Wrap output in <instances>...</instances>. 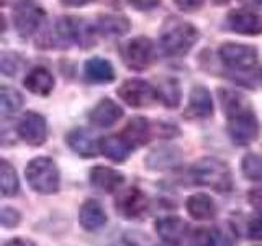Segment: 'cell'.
<instances>
[{"label":"cell","instance_id":"cell-31","mask_svg":"<svg viewBox=\"0 0 262 246\" xmlns=\"http://www.w3.org/2000/svg\"><path fill=\"white\" fill-rule=\"evenodd\" d=\"M0 66H2L4 76L12 77L13 74L16 72V69H18L20 59H18V56L13 54V53H4L2 54V63H0Z\"/></svg>","mask_w":262,"mask_h":246},{"label":"cell","instance_id":"cell-7","mask_svg":"<svg viewBox=\"0 0 262 246\" xmlns=\"http://www.w3.org/2000/svg\"><path fill=\"white\" fill-rule=\"evenodd\" d=\"M118 97L123 102L135 109H143L149 107L158 98V89H154L151 84L141 79H129L125 80L117 90Z\"/></svg>","mask_w":262,"mask_h":246},{"label":"cell","instance_id":"cell-25","mask_svg":"<svg viewBox=\"0 0 262 246\" xmlns=\"http://www.w3.org/2000/svg\"><path fill=\"white\" fill-rule=\"evenodd\" d=\"M158 97L167 109H176L180 104V86L176 79H162L158 86Z\"/></svg>","mask_w":262,"mask_h":246},{"label":"cell","instance_id":"cell-17","mask_svg":"<svg viewBox=\"0 0 262 246\" xmlns=\"http://www.w3.org/2000/svg\"><path fill=\"white\" fill-rule=\"evenodd\" d=\"M185 207H187L188 215L195 220H200V221L213 220L216 217V212H218L215 200L207 194L190 195L185 202Z\"/></svg>","mask_w":262,"mask_h":246},{"label":"cell","instance_id":"cell-14","mask_svg":"<svg viewBox=\"0 0 262 246\" xmlns=\"http://www.w3.org/2000/svg\"><path fill=\"white\" fill-rule=\"evenodd\" d=\"M187 117L190 118H210L213 115V102L208 89L203 86H195L188 97Z\"/></svg>","mask_w":262,"mask_h":246},{"label":"cell","instance_id":"cell-32","mask_svg":"<svg viewBox=\"0 0 262 246\" xmlns=\"http://www.w3.org/2000/svg\"><path fill=\"white\" fill-rule=\"evenodd\" d=\"M20 213L18 210H15L12 207H8V205H5V207L2 209V225L5 228H13L20 223Z\"/></svg>","mask_w":262,"mask_h":246},{"label":"cell","instance_id":"cell-12","mask_svg":"<svg viewBox=\"0 0 262 246\" xmlns=\"http://www.w3.org/2000/svg\"><path fill=\"white\" fill-rule=\"evenodd\" d=\"M154 228L164 243H167L170 246H177L184 241L188 225L179 217H164L156 221Z\"/></svg>","mask_w":262,"mask_h":246},{"label":"cell","instance_id":"cell-19","mask_svg":"<svg viewBox=\"0 0 262 246\" xmlns=\"http://www.w3.org/2000/svg\"><path fill=\"white\" fill-rule=\"evenodd\" d=\"M95 31L106 38H117L126 35L131 28V23L123 15H100L95 23Z\"/></svg>","mask_w":262,"mask_h":246},{"label":"cell","instance_id":"cell-16","mask_svg":"<svg viewBox=\"0 0 262 246\" xmlns=\"http://www.w3.org/2000/svg\"><path fill=\"white\" fill-rule=\"evenodd\" d=\"M66 141H68L69 148L77 153L82 158H94L97 156V141L92 136V133L84 128H76L71 130L68 136H66Z\"/></svg>","mask_w":262,"mask_h":246},{"label":"cell","instance_id":"cell-21","mask_svg":"<svg viewBox=\"0 0 262 246\" xmlns=\"http://www.w3.org/2000/svg\"><path fill=\"white\" fill-rule=\"evenodd\" d=\"M79 221H80V225L84 227L85 230H89V232H94V230H98V228L105 227V223H106V213H105L102 205L98 203L97 200H87L80 207Z\"/></svg>","mask_w":262,"mask_h":246},{"label":"cell","instance_id":"cell-10","mask_svg":"<svg viewBox=\"0 0 262 246\" xmlns=\"http://www.w3.org/2000/svg\"><path fill=\"white\" fill-rule=\"evenodd\" d=\"M18 135L25 143L31 146H39L46 141L48 127L43 115L36 112H27L18 121Z\"/></svg>","mask_w":262,"mask_h":246},{"label":"cell","instance_id":"cell-22","mask_svg":"<svg viewBox=\"0 0 262 246\" xmlns=\"http://www.w3.org/2000/svg\"><path fill=\"white\" fill-rule=\"evenodd\" d=\"M85 76L89 80L97 82V84H108L115 79V69L110 61L103 57H92L85 63Z\"/></svg>","mask_w":262,"mask_h":246},{"label":"cell","instance_id":"cell-27","mask_svg":"<svg viewBox=\"0 0 262 246\" xmlns=\"http://www.w3.org/2000/svg\"><path fill=\"white\" fill-rule=\"evenodd\" d=\"M0 94H2V98H0L2 102H0V105H2L4 117H10V115H13L23 105V97L18 90L4 86L2 90H0Z\"/></svg>","mask_w":262,"mask_h":246},{"label":"cell","instance_id":"cell-30","mask_svg":"<svg viewBox=\"0 0 262 246\" xmlns=\"http://www.w3.org/2000/svg\"><path fill=\"white\" fill-rule=\"evenodd\" d=\"M215 240H216V246H234L237 241L236 230L233 228L231 223H223L216 228Z\"/></svg>","mask_w":262,"mask_h":246},{"label":"cell","instance_id":"cell-33","mask_svg":"<svg viewBox=\"0 0 262 246\" xmlns=\"http://www.w3.org/2000/svg\"><path fill=\"white\" fill-rule=\"evenodd\" d=\"M174 2L182 12L192 13V12L200 10L205 4V0H174Z\"/></svg>","mask_w":262,"mask_h":246},{"label":"cell","instance_id":"cell-5","mask_svg":"<svg viewBox=\"0 0 262 246\" xmlns=\"http://www.w3.org/2000/svg\"><path fill=\"white\" fill-rule=\"evenodd\" d=\"M45 8L36 0H18L13 7V25L21 38L35 33L45 20Z\"/></svg>","mask_w":262,"mask_h":246},{"label":"cell","instance_id":"cell-18","mask_svg":"<svg viewBox=\"0 0 262 246\" xmlns=\"http://www.w3.org/2000/svg\"><path fill=\"white\" fill-rule=\"evenodd\" d=\"M23 86L35 95H49L54 89V77L46 68H33L27 77L23 79Z\"/></svg>","mask_w":262,"mask_h":246},{"label":"cell","instance_id":"cell-24","mask_svg":"<svg viewBox=\"0 0 262 246\" xmlns=\"http://www.w3.org/2000/svg\"><path fill=\"white\" fill-rule=\"evenodd\" d=\"M180 159V153L176 148H159L146 158V164L149 169H167L176 166Z\"/></svg>","mask_w":262,"mask_h":246},{"label":"cell","instance_id":"cell-8","mask_svg":"<svg viewBox=\"0 0 262 246\" xmlns=\"http://www.w3.org/2000/svg\"><path fill=\"white\" fill-rule=\"evenodd\" d=\"M123 59L133 71H144L152 64L154 43L147 36H136L123 48Z\"/></svg>","mask_w":262,"mask_h":246},{"label":"cell","instance_id":"cell-37","mask_svg":"<svg viewBox=\"0 0 262 246\" xmlns=\"http://www.w3.org/2000/svg\"><path fill=\"white\" fill-rule=\"evenodd\" d=\"M4 246H36V244L30 240H25V238H13V240H8Z\"/></svg>","mask_w":262,"mask_h":246},{"label":"cell","instance_id":"cell-6","mask_svg":"<svg viewBox=\"0 0 262 246\" xmlns=\"http://www.w3.org/2000/svg\"><path fill=\"white\" fill-rule=\"evenodd\" d=\"M218 56L225 66H228V68H231V69H236V71H248V69L254 68L257 63L256 46L233 43V41L220 45Z\"/></svg>","mask_w":262,"mask_h":246},{"label":"cell","instance_id":"cell-15","mask_svg":"<svg viewBox=\"0 0 262 246\" xmlns=\"http://www.w3.org/2000/svg\"><path fill=\"white\" fill-rule=\"evenodd\" d=\"M90 184L95 186L97 189H100L103 192H115L118 191V187L123 184V177L121 172L115 171L112 168H106V166H94L90 169Z\"/></svg>","mask_w":262,"mask_h":246},{"label":"cell","instance_id":"cell-13","mask_svg":"<svg viewBox=\"0 0 262 246\" xmlns=\"http://www.w3.org/2000/svg\"><path fill=\"white\" fill-rule=\"evenodd\" d=\"M121 117L123 109L117 102H113L112 98H102L89 113V120L92 121V125L100 128L115 125Z\"/></svg>","mask_w":262,"mask_h":246},{"label":"cell","instance_id":"cell-34","mask_svg":"<svg viewBox=\"0 0 262 246\" xmlns=\"http://www.w3.org/2000/svg\"><path fill=\"white\" fill-rule=\"evenodd\" d=\"M248 236L254 241H262V217L254 218L248 227Z\"/></svg>","mask_w":262,"mask_h":246},{"label":"cell","instance_id":"cell-20","mask_svg":"<svg viewBox=\"0 0 262 246\" xmlns=\"http://www.w3.org/2000/svg\"><path fill=\"white\" fill-rule=\"evenodd\" d=\"M123 139L131 146L138 148L143 146L151 139V125L149 121L143 117H135L128 121V125L123 130Z\"/></svg>","mask_w":262,"mask_h":246},{"label":"cell","instance_id":"cell-39","mask_svg":"<svg viewBox=\"0 0 262 246\" xmlns=\"http://www.w3.org/2000/svg\"><path fill=\"white\" fill-rule=\"evenodd\" d=\"M241 2L251 8H262V0H241Z\"/></svg>","mask_w":262,"mask_h":246},{"label":"cell","instance_id":"cell-23","mask_svg":"<svg viewBox=\"0 0 262 246\" xmlns=\"http://www.w3.org/2000/svg\"><path fill=\"white\" fill-rule=\"evenodd\" d=\"M100 151L113 162H123L128 159L131 146L123 139V136H106L100 139Z\"/></svg>","mask_w":262,"mask_h":246},{"label":"cell","instance_id":"cell-9","mask_svg":"<svg viewBox=\"0 0 262 246\" xmlns=\"http://www.w3.org/2000/svg\"><path fill=\"white\" fill-rule=\"evenodd\" d=\"M115 209L125 218L138 220L147 210V197L138 187H128L115 199Z\"/></svg>","mask_w":262,"mask_h":246},{"label":"cell","instance_id":"cell-11","mask_svg":"<svg viewBox=\"0 0 262 246\" xmlns=\"http://www.w3.org/2000/svg\"><path fill=\"white\" fill-rule=\"evenodd\" d=\"M226 23L231 31L239 35L256 36L262 33V16L249 10H231L226 16Z\"/></svg>","mask_w":262,"mask_h":246},{"label":"cell","instance_id":"cell-38","mask_svg":"<svg viewBox=\"0 0 262 246\" xmlns=\"http://www.w3.org/2000/svg\"><path fill=\"white\" fill-rule=\"evenodd\" d=\"M61 2L68 7H82V5H87L89 2H92V0H61Z\"/></svg>","mask_w":262,"mask_h":246},{"label":"cell","instance_id":"cell-4","mask_svg":"<svg viewBox=\"0 0 262 246\" xmlns=\"http://www.w3.org/2000/svg\"><path fill=\"white\" fill-rule=\"evenodd\" d=\"M228 135L236 145L246 146L256 141L259 135L257 117L248 105L239 107L237 110L228 113Z\"/></svg>","mask_w":262,"mask_h":246},{"label":"cell","instance_id":"cell-41","mask_svg":"<svg viewBox=\"0 0 262 246\" xmlns=\"http://www.w3.org/2000/svg\"><path fill=\"white\" fill-rule=\"evenodd\" d=\"M260 82H262V71H260Z\"/></svg>","mask_w":262,"mask_h":246},{"label":"cell","instance_id":"cell-28","mask_svg":"<svg viewBox=\"0 0 262 246\" xmlns=\"http://www.w3.org/2000/svg\"><path fill=\"white\" fill-rule=\"evenodd\" d=\"M243 176L249 180H262V156L256 153L246 154L241 161Z\"/></svg>","mask_w":262,"mask_h":246},{"label":"cell","instance_id":"cell-1","mask_svg":"<svg viewBox=\"0 0 262 246\" xmlns=\"http://www.w3.org/2000/svg\"><path fill=\"white\" fill-rule=\"evenodd\" d=\"M200 33L190 22H185L179 16H169L161 28V48L164 53L172 57H182L196 45Z\"/></svg>","mask_w":262,"mask_h":246},{"label":"cell","instance_id":"cell-40","mask_svg":"<svg viewBox=\"0 0 262 246\" xmlns=\"http://www.w3.org/2000/svg\"><path fill=\"white\" fill-rule=\"evenodd\" d=\"M229 2V0H213V4H216V5H226Z\"/></svg>","mask_w":262,"mask_h":246},{"label":"cell","instance_id":"cell-2","mask_svg":"<svg viewBox=\"0 0 262 246\" xmlns=\"http://www.w3.org/2000/svg\"><path fill=\"white\" fill-rule=\"evenodd\" d=\"M192 177L196 184L207 186L216 192H229L233 189V176L228 164L216 158H202L192 168Z\"/></svg>","mask_w":262,"mask_h":246},{"label":"cell","instance_id":"cell-26","mask_svg":"<svg viewBox=\"0 0 262 246\" xmlns=\"http://www.w3.org/2000/svg\"><path fill=\"white\" fill-rule=\"evenodd\" d=\"M0 179H2V195L4 197H13L18 194V191H20L18 176H16L15 169L7 161H2Z\"/></svg>","mask_w":262,"mask_h":246},{"label":"cell","instance_id":"cell-36","mask_svg":"<svg viewBox=\"0 0 262 246\" xmlns=\"http://www.w3.org/2000/svg\"><path fill=\"white\" fill-rule=\"evenodd\" d=\"M129 2L133 4L138 10L147 12V10H152V8L158 7L161 4V0H129Z\"/></svg>","mask_w":262,"mask_h":246},{"label":"cell","instance_id":"cell-35","mask_svg":"<svg viewBox=\"0 0 262 246\" xmlns=\"http://www.w3.org/2000/svg\"><path fill=\"white\" fill-rule=\"evenodd\" d=\"M248 202L252 205L254 209L262 210V187L252 189V191L248 192Z\"/></svg>","mask_w":262,"mask_h":246},{"label":"cell","instance_id":"cell-3","mask_svg":"<svg viewBox=\"0 0 262 246\" xmlns=\"http://www.w3.org/2000/svg\"><path fill=\"white\" fill-rule=\"evenodd\" d=\"M25 176L30 187L39 194H56L59 191L61 177L56 162L49 158H35L28 162Z\"/></svg>","mask_w":262,"mask_h":246},{"label":"cell","instance_id":"cell-29","mask_svg":"<svg viewBox=\"0 0 262 246\" xmlns=\"http://www.w3.org/2000/svg\"><path fill=\"white\" fill-rule=\"evenodd\" d=\"M187 246H216L215 233L210 228H196L188 238Z\"/></svg>","mask_w":262,"mask_h":246}]
</instances>
